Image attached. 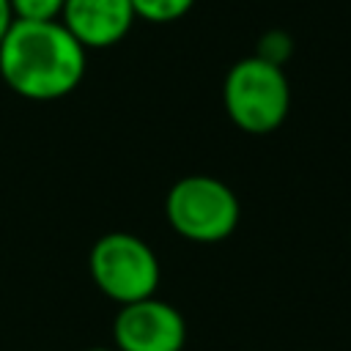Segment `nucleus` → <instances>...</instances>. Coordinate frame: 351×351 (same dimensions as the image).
<instances>
[{"mask_svg":"<svg viewBox=\"0 0 351 351\" xmlns=\"http://www.w3.org/2000/svg\"><path fill=\"white\" fill-rule=\"evenodd\" d=\"M3 82L33 101H52L69 96L85 77V47L55 22L14 19L0 41Z\"/></svg>","mask_w":351,"mask_h":351,"instance_id":"f257e3e1","label":"nucleus"},{"mask_svg":"<svg viewBox=\"0 0 351 351\" xmlns=\"http://www.w3.org/2000/svg\"><path fill=\"white\" fill-rule=\"evenodd\" d=\"M222 101L228 118L247 134L274 132L291 110V85L282 66L255 55L239 60L225 74Z\"/></svg>","mask_w":351,"mask_h":351,"instance_id":"f03ea898","label":"nucleus"},{"mask_svg":"<svg viewBox=\"0 0 351 351\" xmlns=\"http://www.w3.org/2000/svg\"><path fill=\"white\" fill-rule=\"evenodd\" d=\"M165 211L178 236L197 244L228 239L239 225V197L214 176H186L165 197Z\"/></svg>","mask_w":351,"mask_h":351,"instance_id":"7ed1b4c3","label":"nucleus"},{"mask_svg":"<svg viewBox=\"0 0 351 351\" xmlns=\"http://www.w3.org/2000/svg\"><path fill=\"white\" fill-rule=\"evenodd\" d=\"M88 269L96 288L118 304L148 299L159 285L156 252L134 233L115 230L96 239L88 255Z\"/></svg>","mask_w":351,"mask_h":351,"instance_id":"20e7f679","label":"nucleus"},{"mask_svg":"<svg viewBox=\"0 0 351 351\" xmlns=\"http://www.w3.org/2000/svg\"><path fill=\"white\" fill-rule=\"evenodd\" d=\"M112 337L118 351H181L186 343L184 315L154 296L121 304Z\"/></svg>","mask_w":351,"mask_h":351,"instance_id":"39448f33","label":"nucleus"},{"mask_svg":"<svg viewBox=\"0 0 351 351\" xmlns=\"http://www.w3.org/2000/svg\"><path fill=\"white\" fill-rule=\"evenodd\" d=\"M132 0H66L60 11L63 27L85 47L104 49L118 44L134 22Z\"/></svg>","mask_w":351,"mask_h":351,"instance_id":"423d86ee","label":"nucleus"},{"mask_svg":"<svg viewBox=\"0 0 351 351\" xmlns=\"http://www.w3.org/2000/svg\"><path fill=\"white\" fill-rule=\"evenodd\" d=\"M195 0H132L134 16L154 22V25H167L192 11Z\"/></svg>","mask_w":351,"mask_h":351,"instance_id":"0eeeda50","label":"nucleus"},{"mask_svg":"<svg viewBox=\"0 0 351 351\" xmlns=\"http://www.w3.org/2000/svg\"><path fill=\"white\" fill-rule=\"evenodd\" d=\"M66 0H11L14 19L25 22H55L60 19Z\"/></svg>","mask_w":351,"mask_h":351,"instance_id":"6e6552de","label":"nucleus"},{"mask_svg":"<svg viewBox=\"0 0 351 351\" xmlns=\"http://www.w3.org/2000/svg\"><path fill=\"white\" fill-rule=\"evenodd\" d=\"M291 36L288 33H282V30H269V33H263V38L258 41V52H255V58H261V60H266V63H274V66H282L285 60H288V55H291Z\"/></svg>","mask_w":351,"mask_h":351,"instance_id":"1a4fd4ad","label":"nucleus"},{"mask_svg":"<svg viewBox=\"0 0 351 351\" xmlns=\"http://www.w3.org/2000/svg\"><path fill=\"white\" fill-rule=\"evenodd\" d=\"M14 25V11H11V0H0V41L5 38V33Z\"/></svg>","mask_w":351,"mask_h":351,"instance_id":"9d476101","label":"nucleus"},{"mask_svg":"<svg viewBox=\"0 0 351 351\" xmlns=\"http://www.w3.org/2000/svg\"><path fill=\"white\" fill-rule=\"evenodd\" d=\"M88 351H118V348H104V346H96V348H88Z\"/></svg>","mask_w":351,"mask_h":351,"instance_id":"9b49d317","label":"nucleus"}]
</instances>
